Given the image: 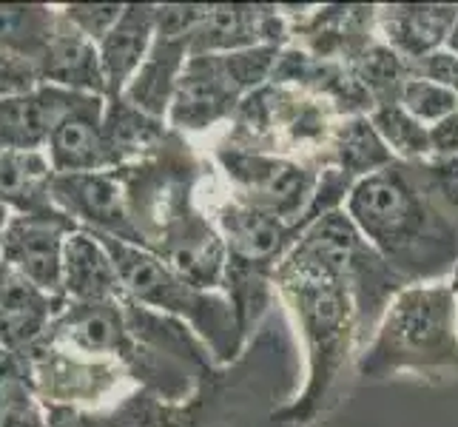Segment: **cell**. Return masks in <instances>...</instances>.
<instances>
[{
	"label": "cell",
	"mask_w": 458,
	"mask_h": 427,
	"mask_svg": "<svg viewBox=\"0 0 458 427\" xmlns=\"http://www.w3.org/2000/svg\"><path fill=\"white\" fill-rule=\"evenodd\" d=\"M361 236L407 285L445 282L458 271V214L421 163H393L353 185L344 202Z\"/></svg>",
	"instance_id": "6da1fadb"
},
{
	"label": "cell",
	"mask_w": 458,
	"mask_h": 427,
	"mask_svg": "<svg viewBox=\"0 0 458 427\" xmlns=\"http://www.w3.org/2000/svg\"><path fill=\"white\" fill-rule=\"evenodd\" d=\"M293 354L282 330L262 325L233 365H219L188 399L168 402L140 390L125 399L106 427H293L279 422V407L293 397Z\"/></svg>",
	"instance_id": "7a4b0ae2"
},
{
	"label": "cell",
	"mask_w": 458,
	"mask_h": 427,
	"mask_svg": "<svg viewBox=\"0 0 458 427\" xmlns=\"http://www.w3.org/2000/svg\"><path fill=\"white\" fill-rule=\"evenodd\" d=\"M276 296L285 303L305 347V382L276 419L308 427L342 397L347 368L359 356V313L351 288L327 268L288 251L274 274Z\"/></svg>",
	"instance_id": "3957f363"
},
{
	"label": "cell",
	"mask_w": 458,
	"mask_h": 427,
	"mask_svg": "<svg viewBox=\"0 0 458 427\" xmlns=\"http://www.w3.org/2000/svg\"><path fill=\"white\" fill-rule=\"evenodd\" d=\"M458 373V296L453 282L407 285L390 299L373 337L356 356V376L382 382Z\"/></svg>",
	"instance_id": "277c9868"
},
{
	"label": "cell",
	"mask_w": 458,
	"mask_h": 427,
	"mask_svg": "<svg viewBox=\"0 0 458 427\" xmlns=\"http://www.w3.org/2000/svg\"><path fill=\"white\" fill-rule=\"evenodd\" d=\"M98 240L112 254L120 271L123 291L134 303L185 322L211 347L216 365H233L242 356L245 342L240 339L233 308L223 291L197 288L194 282L174 271L160 254H154L143 245H129L103 234H98Z\"/></svg>",
	"instance_id": "5b68a950"
},
{
	"label": "cell",
	"mask_w": 458,
	"mask_h": 427,
	"mask_svg": "<svg viewBox=\"0 0 458 427\" xmlns=\"http://www.w3.org/2000/svg\"><path fill=\"white\" fill-rule=\"evenodd\" d=\"M214 226L223 234L228 251L223 294L233 308L240 339L248 347L267 311L274 308V274L299 240V231L233 197L216 205Z\"/></svg>",
	"instance_id": "8992f818"
},
{
	"label": "cell",
	"mask_w": 458,
	"mask_h": 427,
	"mask_svg": "<svg viewBox=\"0 0 458 427\" xmlns=\"http://www.w3.org/2000/svg\"><path fill=\"white\" fill-rule=\"evenodd\" d=\"M114 174L123 183L131 223L143 236V248L154 254H163L180 234L205 217L194 202L197 185L205 177V163L180 132L171 129L154 154L114 168Z\"/></svg>",
	"instance_id": "52a82bcc"
},
{
	"label": "cell",
	"mask_w": 458,
	"mask_h": 427,
	"mask_svg": "<svg viewBox=\"0 0 458 427\" xmlns=\"http://www.w3.org/2000/svg\"><path fill=\"white\" fill-rule=\"evenodd\" d=\"M219 171L225 174L233 200L262 214H271L302 234V223L313 205L322 171L302 160L267 151H245L219 146L214 151Z\"/></svg>",
	"instance_id": "ba28073f"
},
{
	"label": "cell",
	"mask_w": 458,
	"mask_h": 427,
	"mask_svg": "<svg viewBox=\"0 0 458 427\" xmlns=\"http://www.w3.org/2000/svg\"><path fill=\"white\" fill-rule=\"evenodd\" d=\"M74 231H81V226L55 205L14 214L4 240H0V262L14 268L43 294L66 299L63 294V251Z\"/></svg>",
	"instance_id": "9c48e42d"
},
{
	"label": "cell",
	"mask_w": 458,
	"mask_h": 427,
	"mask_svg": "<svg viewBox=\"0 0 458 427\" xmlns=\"http://www.w3.org/2000/svg\"><path fill=\"white\" fill-rule=\"evenodd\" d=\"M245 100L242 89L231 77L225 55H191L177 81L168 108L174 132H208L219 123H231Z\"/></svg>",
	"instance_id": "30bf717a"
},
{
	"label": "cell",
	"mask_w": 458,
	"mask_h": 427,
	"mask_svg": "<svg viewBox=\"0 0 458 427\" xmlns=\"http://www.w3.org/2000/svg\"><path fill=\"white\" fill-rule=\"evenodd\" d=\"M49 200L55 209L69 214L86 231L114 236L129 245H143V236L131 223L123 183L114 171L55 174Z\"/></svg>",
	"instance_id": "8fae6325"
},
{
	"label": "cell",
	"mask_w": 458,
	"mask_h": 427,
	"mask_svg": "<svg viewBox=\"0 0 458 427\" xmlns=\"http://www.w3.org/2000/svg\"><path fill=\"white\" fill-rule=\"evenodd\" d=\"M106 98L81 94L77 103L57 120L49 134V163L55 174H89L112 171V160L103 137Z\"/></svg>",
	"instance_id": "7c38bea8"
},
{
	"label": "cell",
	"mask_w": 458,
	"mask_h": 427,
	"mask_svg": "<svg viewBox=\"0 0 458 427\" xmlns=\"http://www.w3.org/2000/svg\"><path fill=\"white\" fill-rule=\"evenodd\" d=\"M458 21V6L445 4H396L376 6V35L399 57L416 63L445 49L453 23Z\"/></svg>",
	"instance_id": "4fadbf2b"
},
{
	"label": "cell",
	"mask_w": 458,
	"mask_h": 427,
	"mask_svg": "<svg viewBox=\"0 0 458 427\" xmlns=\"http://www.w3.org/2000/svg\"><path fill=\"white\" fill-rule=\"evenodd\" d=\"M66 305L31 285L14 268L0 262V347L12 354H26Z\"/></svg>",
	"instance_id": "5bb4252c"
},
{
	"label": "cell",
	"mask_w": 458,
	"mask_h": 427,
	"mask_svg": "<svg viewBox=\"0 0 458 427\" xmlns=\"http://www.w3.org/2000/svg\"><path fill=\"white\" fill-rule=\"evenodd\" d=\"M35 66L40 74V83L106 98V74L98 43L89 40L83 31H77L63 14L57 18L55 35Z\"/></svg>",
	"instance_id": "9a60e30c"
},
{
	"label": "cell",
	"mask_w": 458,
	"mask_h": 427,
	"mask_svg": "<svg viewBox=\"0 0 458 427\" xmlns=\"http://www.w3.org/2000/svg\"><path fill=\"white\" fill-rule=\"evenodd\" d=\"M157 38V6L129 4L123 9L117 26L100 40V63L106 74V100L125 94L134 74L146 63Z\"/></svg>",
	"instance_id": "2e32d148"
},
{
	"label": "cell",
	"mask_w": 458,
	"mask_h": 427,
	"mask_svg": "<svg viewBox=\"0 0 458 427\" xmlns=\"http://www.w3.org/2000/svg\"><path fill=\"white\" fill-rule=\"evenodd\" d=\"M81 94L38 86L23 98L0 100V151H40V146L49 142V134L57 120L77 103Z\"/></svg>",
	"instance_id": "e0dca14e"
},
{
	"label": "cell",
	"mask_w": 458,
	"mask_h": 427,
	"mask_svg": "<svg viewBox=\"0 0 458 427\" xmlns=\"http://www.w3.org/2000/svg\"><path fill=\"white\" fill-rule=\"evenodd\" d=\"M63 294L72 303H103V299H120L125 294L117 265L98 240V234L81 228L66 240Z\"/></svg>",
	"instance_id": "ac0fdd59"
},
{
	"label": "cell",
	"mask_w": 458,
	"mask_h": 427,
	"mask_svg": "<svg viewBox=\"0 0 458 427\" xmlns=\"http://www.w3.org/2000/svg\"><path fill=\"white\" fill-rule=\"evenodd\" d=\"M191 57V40L188 38H163L157 35L146 63L134 74L123 98L131 106L143 108L146 115L168 123V108L177 91V81Z\"/></svg>",
	"instance_id": "d6986e66"
},
{
	"label": "cell",
	"mask_w": 458,
	"mask_h": 427,
	"mask_svg": "<svg viewBox=\"0 0 458 427\" xmlns=\"http://www.w3.org/2000/svg\"><path fill=\"white\" fill-rule=\"evenodd\" d=\"M168 134L171 125L165 120L146 115L143 108L131 106L125 98L106 100L103 137H106L108 160H112V171L154 154Z\"/></svg>",
	"instance_id": "ffe728a7"
},
{
	"label": "cell",
	"mask_w": 458,
	"mask_h": 427,
	"mask_svg": "<svg viewBox=\"0 0 458 427\" xmlns=\"http://www.w3.org/2000/svg\"><path fill=\"white\" fill-rule=\"evenodd\" d=\"M393 163H396V157L390 154V149L373 129L370 115H351L339 120L327 149L325 168H334L344 174L347 180L359 183Z\"/></svg>",
	"instance_id": "44dd1931"
},
{
	"label": "cell",
	"mask_w": 458,
	"mask_h": 427,
	"mask_svg": "<svg viewBox=\"0 0 458 427\" xmlns=\"http://www.w3.org/2000/svg\"><path fill=\"white\" fill-rule=\"evenodd\" d=\"M55 180V168L49 154L43 151H0V202L12 211L29 214L49 209V188Z\"/></svg>",
	"instance_id": "7402d4cb"
},
{
	"label": "cell",
	"mask_w": 458,
	"mask_h": 427,
	"mask_svg": "<svg viewBox=\"0 0 458 427\" xmlns=\"http://www.w3.org/2000/svg\"><path fill=\"white\" fill-rule=\"evenodd\" d=\"M60 12L38 4H0V52L38 63L57 29Z\"/></svg>",
	"instance_id": "603a6c76"
},
{
	"label": "cell",
	"mask_w": 458,
	"mask_h": 427,
	"mask_svg": "<svg viewBox=\"0 0 458 427\" xmlns=\"http://www.w3.org/2000/svg\"><path fill=\"white\" fill-rule=\"evenodd\" d=\"M351 69L356 74L359 86L365 89L368 98L373 100V108L396 106L404 83L410 81V63L399 57L382 40L370 43Z\"/></svg>",
	"instance_id": "cb8c5ba5"
},
{
	"label": "cell",
	"mask_w": 458,
	"mask_h": 427,
	"mask_svg": "<svg viewBox=\"0 0 458 427\" xmlns=\"http://www.w3.org/2000/svg\"><path fill=\"white\" fill-rule=\"evenodd\" d=\"M370 123L399 163H421V160H430L433 157L430 129L424 123H419L413 115H407L399 103L373 108Z\"/></svg>",
	"instance_id": "d4e9b609"
},
{
	"label": "cell",
	"mask_w": 458,
	"mask_h": 427,
	"mask_svg": "<svg viewBox=\"0 0 458 427\" xmlns=\"http://www.w3.org/2000/svg\"><path fill=\"white\" fill-rule=\"evenodd\" d=\"M399 106L407 115H413L419 123L428 125V129H433V125L458 112V91L436 81H428V77L410 74V81L402 89Z\"/></svg>",
	"instance_id": "484cf974"
},
{
	"label": "cell",
	"mask_w": 458,
	"mask_h": 427,
	"mask_svg": "<svg viewBox=\"0 0 458 427\" xmlns=\"http://www.w3.org/2000/svg\"><path fill=\"white\" fill-rule=\"evenodd\" d=\"M123 4H74V6H63L60 14L66 18L77 31H83L89 40L100 46V40L117 26L123 18Z\"/></svg>",
	"instance_id": "4316f807"
},
{
	"label": "cell",
	"mask_w": 458,
	"mask_h": 427,
	"mask_svg": "<svg viewBox=\"0 0 458 427\" xmlns=\"http://www.w3.org/2000/svg\"><path fill=\"white\" fill-rule=\"evenodd\" d=\"M38 86H40V74L35 63L0 52V100L23 98V94H31Z\"/></svg>",
	"instance_id": "83f0119b"
},
{
	"label": "cell",
	"mask_w": 458,
	"mask_h": 427,
	"mask_svg": "<svg viewBox=\"0 0 458 427\" xmlns=\"http://www.w3.org/2000/svg\"><path fill=\"white\" fill-rule=\"evenodd\" d=\"M410 74L428 77V81H436L441 86L458 91V57H453L445 49L433 52L430 57H421L416 63H410Z\"/></svg>",
	"instance_id": "f1b7e54d"
},
{
	"label": "cell",
	"mask_w": 458,
	"mask_h": 427,
	"mask_svg": "<svg viewBox=\"0 0 458 427\" xmlns=\"http://www.w3.org/2000/svg\"><path fill=\"white\" fill-rule=\"evenodd\" d=\"M0 427H49V422L43 419L35 402L29 397H21L0 405Z\"/></svg>",
	"instance_id": "f546056e"
},
{
	"label": "cell",
	"mask_w": 458,
	"mask_h": 427,
	"mask_svg": "<svg viewBox=\"0 0 458 427\" xmlns=\"http://www.w3.org/2000/svg\"><path fill=\"white\" fill-rule=\"evenodd\" d=\"M433 157H458V112L430 129Z\"/></svg>",
	"instance_id": "4dcf8cb0"
},
{
	"label": "cell",
	"mask_w": 458,
	"mask_h": 427,
	"mask_svg": "<svg viewBox=\"0 0 458 427\" xmlns=\"http://www.w3.org/2000/svg\"><path fill=\"white\" fill-rule=\"evenodd\" d=\"M445 52H450L453 57H458V21L453 23L450 35H447V40H445Z\"/></svg>",
	"instance_id": "1f68e13d"
},
{
	"label": "cell",
	"mask_w": 458,
	"mask_h": 427,
	"mask_svg": "<svg viewBox=\"0 0 458 427\" xmlns=\"http://www.w3.org/2000/svg\"><path fill=\"white\" fill-rule=\"evenodd\" d=\"M450 282H453V288H455V296H458V271H455V277H453Z\"/></svg>",
	"instance_id": "d6a6232c"
}]
</instances>
